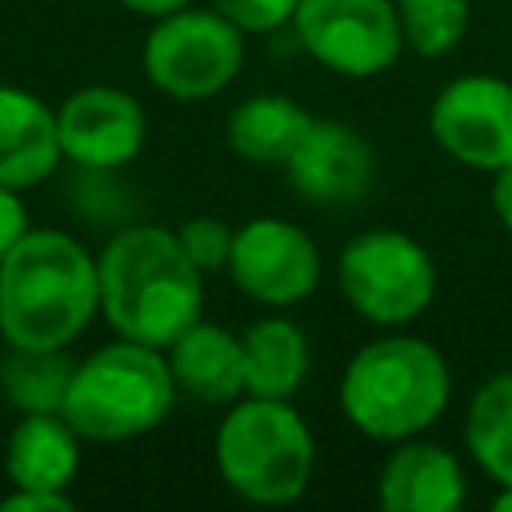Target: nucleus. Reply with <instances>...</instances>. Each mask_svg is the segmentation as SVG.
Here are the masks:
<instances>
[{"label": "nucleus", "instance_id": "27", "mask_svg": "<svg viewBox=\"0 0 512 512\" xmlns=\"http://www.w3.org/2000/svg\"><path fill=\"white\" fill-rule=\"evenodd\" d=\"M128 12H140V16H164V12H176V8H184V4H192V0H120Z\"/></svg>", "mask_w": 512, "mask_h": 512}, {"label": "nucleus", "instance_id": "3", "mask_svg": "<svg viewBox=\"0 0 512 512\" xmlns=\"http://www.w3.org/2000/svg\"><path fill=\"white\" fill-rule=\"evenodd\" d=\"M452 396V372L436 344L404 332L368 340L340 376V412L372 440H408L436 424Z\"/></svg>", "mask_w": 512, "mask_h": 512}, {"label": "nucleus", "instance_id": "16", "mask_svg": "<svg viewBox=\"0 0 512 512\" xmlns=\"http://www.w3.org/2000/svg\"><path fill=\"white\" fill-rule=\"evenodd\" d=\"M4 472L12 488L68 492L80 472V432L64 412H24L4 444Z\"/></svg>", "mask_w": 512, "mask_h": 512}, {"label": "nucleus", "instance_id": "21", "mask_svg": "<svg viewBox=\"0 0 512 512\" xmlns=\"http://www.w3.org/2000/svg\"><path fill=\"white\" fill-rule=\"evenodd\" d=\"M404 48L416 56H448L472 20L468 0H396Z\"/></svg>", "mask_w": 512, "mask_h": 512}, {"label": "nucleus", "instance_id": "11", "mask_svg": "<svg viewBox=\"0 0 512 512\" xmlns=\"http://www.w3.org/2000/svg\"><path fill=\"white\" fill-rule=\"evenodd\" d=\"M60 152L84 172H116L132 164L148 140L140 100L112 84H84L56 108Z\"/></svg>", "mask_w": 512, "mask_h": 512}, {"label": "nucleus", "instance_id": "28", "mask_svg": "<svg viewBox=\"0 0 512 512\" xmlns=\"http://www.w3.org/2000/svg\"><path fill=\"white\" fill-rule=\"evenodd\" d=\"M492 508H496V512H512V488H500L496 500H492Z\"/></svg>", "mask_w": 512, "mask_h": 512}, {"label": "nucleus", "instance_id": "23", "mask_svg": "<svg viewBox=\"0 0 512 512\" xmlns=\"http://www.w3.org/2000/svg\"><path fill=\"white\" fill-rule=\"evenodd\" d=\"M300 0H212V8L220 16H228L244 36L248 32H276L284 24H292Z\"/></svg>", "mask_w": 512, "mask_h": 512}, {"label": "nucleus", "instance_id": "25", "mask_svg": "<svg viewBox=\"0 0 512 512\" xmlns=\"http://www.w3.org/2000/svg\"><path fill=\"white\" fill-rule=\"evenodd\" d=\"M28 232V208L20 200L16 188H4L0 184V256Z\"/></svg>", "mask_w": 512, "mask_h": 512}, {"label": "nucleus", "instance_id": "1", "mask_svg": "<svg viewBox=\"0 0 512 512\" xmlns=\"http://www.w3.org/2000/svg\"><path fill=\"white\" fill-rule=\"evenodd\" d=\"M100 312L116 336L168 348L204 308V272L176 232L160 224L120 228L96 256Z\"/></svg>", "mask_w": 512, "mask_h": 512}, {"label": "nucleus", "instance_id": "4", "mask_svg": "<svg viewBox=\"0 0 512 512\" xmlns=\"http://www.w3.org/2000/svg\"><path fill=\"white\" fill-rule=\"evenodd\" d=\"M176 400V380L164 348L140 340H112L88 352L68 380L64 420L80 432V440H132L164 424Z\"/></svg>", "mask_w": 512, "mask_h": 512}, {"label": "nucleus", "instance_id": "19", "mask_svg": "<svg viewBox=\"0 0 512 512\" xmlns=\"http://www.w3.org/2000/svg\"><path fill=\"white\" fill-rule=\"evenodd\" d=\"M464 444L496 488H512V372H496L472 392Z\"/></svg>", "mask_w": 512, "mask_h": 512}, {"label": "nucleus", "instance_id": "10", "mask_svg": "<svg viewBox=\"0 0 512 512\" xmlns=\"http://www.w3.org/2000/svg\"><path fill=\"white\" fill-rule=\"evenodd\" d=\"M224 272L248 300L264 308H292L320 284V248L300 224L256 216L236 228Z\"/></svg>", "mask_w": 512, "mask_h": 512}, {"label": "nucleus", "instance_id": "5", "mask_svg": "<svg viewBox=\"0 0 512 512\" xmlns=\"http://www.w3.org/2000/svg\"><path fill=\"white\" fill-rule=\"evenodd\" d=\"M216 472L248 504H292L316 472V440L292 400H232L216 428Z\"/></svg>", "mask_w": 512, "mask_h": 512}, {"label": "nucleus", "instance_id": "2", "mask_svg": "<svg viewBox=\"0 0 512 512\" xmlns=\"http://www.w3.org/2000/svg\"><path fill=\"white\" fill-rule=\"evenodd\" d=\"M96 312V256L76 236L28 228L0 256V336L8 348H68Z\"/></svg>", "mask_w": 512, "mask_h": 512}, {"label": "nucleus", "instance_id": "14", "mask_svg": "<svg viewBox=\"0 0 512 512\" xmlns=\"http://www.w3.org/2000/svg\"><path fill=\"white\" fill-rule=\"evenodd\" d=\"M60 160L56 108L28 88L0 84V184L24 192L48 180Z\"/></svg>", "mask_w": 512, "mask_h": 512}, {"label": "nucleus", "instance_id": "20", "mask_svg": "<svg viewBox=\"0 0 512 512\" xmlns=\"http://www.w3.org/2000/svg\"><path fill=\"white\" fill-rule=\"evenodd\" d=\"M72 368L64 348H8L0 360V392L20 412H60Z\"/></svg>", "mask_w": 512, "mask_h": 512}, {"label": "nucleus", "instance_id": "7", "mask_svg": "<svg viewBox=\"0 0 512 512\" xmlns=\"http://www.w3.org/2000/svg\"><path fill=\"white\" fill-rule=\"evenodd\" d=\"M244 64V32L216 8H176L156 16L144 36V76L172 100L224 92Z\"/></svg>", "mask_w": 512, "mask_h": 512}, {"label": "nucleus", "instance_id": "13", "mask_svg": "<svg viewBox=\"0 0 512 512\" xmlns=\"http://www.w3.org/2000/svg\"><path fill=\"white\" fill-rule=\"evenodd\" d=\"M376 500L388 512H456L468 500V480L444 444L408 436L380 464Z\"/></svg>", "mask_w": 512, "mask_h": 512}, {"label": "nucleus", "instance_id": "9", "mask_svg": "<svg viewBox=\"0 0 512 512\" xmlns=\"http://www.w3.org/2000/svg\"><path fill=\"white\" fill-rule=\"evenodd\" d=\"M428 132L464 168L496 172L512 164V80L488 72L448 80L428 108Z\"/></svg>", "mask_w": 512, "mask_h": 512}, {"label": "nucleus", "instance_id": "17", "mask_svg": "<svg viewBox=\"0 0 512 512\" xmlns=\"http://www.w3.org/2000/svg\"><path fill=\"white\" fill-rule=\"evenodd\" d=\"M312 112L300 108L292 96L284 92H256L248 100H240L228 116V148L248 160V164H288L292 152L300 148V140L312 128Z\"/></svg>", "mask_w": 512, "mask_h": 512}, {"label": "nucleus", "instance_id": "6", "mask_svg": "<svg viewBox=\"0 0 512 512\" xmlns=\"http://www.w3.org/2000/svg\"><path fill=\"white\" fill-rule=\"evenodd\" d=\"M336 284L368 324L404 328L436 296V260L400 228H368L340 248Z\"/></svg>", "mask_w": 512, "mask_h": 512}, {"label": "nucleus", "instance_id": "26", "mask_svg": "<svg viewBox=\"0 0 512 512\" xmlns=\"http://www.w3.org/2000/svg\"><path fill=\"white\" fill-rule=\"evenodd\" d=\"M492 212L512 232V164H504V168L492 172Z\"/></svg>", "mask_w": 512, "mask_h": 512}, {"label": "nucleus", "instance_id": "15", "mask_svg": "<svg viewBox=\"0 0 512 512\" xmlns=\"http://www.w3.org/2000/svg\"><path fill=\"white\" fill-rule=\"evenodd\" d=\"M164 356L176 392H188L200 404H232L244 396V344L236 332L196 320L164 348Z\"/></svg>", "mask_w": 512, "mask_h": 512}, {"label": "nucleus", "instance_id": "18", "mask_svg": "<svg viewBox=\"0 0 512 512\" xmlns=\"http://www.w3.org/2000/svg\"><path fill=\"white\" fill-rule=\"evenodd\" d=\"M244 396L292 400L308 376V336L288 316H264L240 332Z\"/></svg>", "mask_w": 512, "mask_h": 512}, {"label": "nucleus", "instance_id": "22", "mask_svg": "<svg viewBox=\"0 0 512 512\" xmlns=\"http://www.w3.org/2000/svg\"><path fill=\"white\" fill-rule=\"evenodd\" d=\"M232 236H236V228H228V220H220V216H188V220L176 228L180 248L188 252V260H192L200 272H220V268H228Z\"/></svg>", "mask_w": 512, "mask_h": 512}, {"label": "nucleus", "instance_id": "24", "mask_svg": "<svg viewBox=\"0 0 512 512\" xmlns=\"http://www.w3.org/2000/svg\"><path fill=\"white\" fill-rule=\"evenodd\" d=\"M0 512H72V496L52 488H12L0 500Z\"/></svg>", "mask_w": 512, "mask_h": 512}, {"label": "nucleus", "instance_id": "8", "mask_svg": "<svg viewBox=\"0 0 512 512\" xmlns=\"http://www.w3.org/2000/svg\"><path fill=\"white\" fill-rule=\"evenodd\" d=\"M292 28L316 64L348 80L388 72L404 48L396 0H300Z\"/></svg>", "mask_w": 512, "mask_h": 512}, {"label": "nucleus", "instance_id": "12", "mask_svg": "<svg viewBox=\"0 0 512 512\" xmlns=\"http://www.w3.org/2000/svg\"><path fill=\"white\" fill-rule=\"evenodd\" d=\"M284 168H288L292 188L308 204L340 208V204L364 200V192L372 188V176H376V156H372V144L364 140V132H356L352 124L312 120L308 136L300 140V148L292 152V160Z\"/></svg>", "mask_w": 512, "mask_h": 512}]
</instances>
